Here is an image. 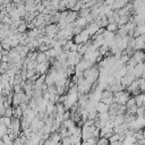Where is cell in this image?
I'll use <instances>...</instances> for the list:
<instances>
[{"mask_svg":"<svg viewBox=\"0 0 145 145\" xmlns=\"http://www.w3.org/2000/svg\"><path fill=\"white\" fill-rule=\"evenodd\" d=\"M135 104L137 106H144V102H145V95L143 93H139L137 95H135Z\"/></svg>","mask_w":145,"mask_h":145,"instance_id":"obj_6","label":"cell"},{"mask_svg":"<svg viewBox=\"0 0 145 145\" xmlns=\"http://www.w3.org/2000/svg\"><path fill=\"white\" fill-rule=\"evenodd\" d=\"M116 0H105V2H104V5H109V6H111L113 2H114Z\"/></svg>","mask_w":145,"mask_h":145,"instance_id":"obj_28","label":"cell"},{"mask_svg":"<svg viewBox=\"0 0 145 145\" xmlns=\"http://www.w3.org/2000/svg\"><path fill=\"white\" fill-rule=\"evenodd\" d=\"M82 29H83V28H80V27H76V26H74V28H72V35H77V34H79V33L82 32Z\"/></svg>","mask_w":145,"mask_h":145,"instance_id":"obj_22","label":"cell"},{"mask_svg":"<svg viewBox=\"0 0 145 145\" xmlns=\"http://www.w3.org/2000/svg\"><path fill=\"white\" fill-rule=\"evenodd\" d=\"M100 101H101V102H103V103H104V104H106V105H110V104L113 102V95H112V96H109V97L101 99Z\"/></svg>","mask_w":145,"mask_h":145,"instance_id":"obj_15","label":"cell"},{"mask_svg":"<svg viewBox=\"0 0 145 145\" xmlns=\"http://www.w3.org/2000/svg\"><path fill=\"white\" fill-rule=\"evenodd\" d=\"M135 114L136 117H144V106H137Z\"/></svg>","mask_w":145,"mask_h":145,"instance_id":"obj_16","label":"cell"},{"mask_svg":"<svg viewBox=\"0 0 145 145\" xmlns=\"http://www.w3.org/2000/svg\"><path fill=\"white\" fill-rule=\"evenodd\" d=\"M97 111L95 110V108L94 109H92V110H89L88 112H87V119H93V120H95L96 118H97Z\"/></svg>","mask_w":145,"mask_h":145,"instance_id":"obj_13","label":"cell"},{"mask_svg":"<svg viewBox=\"0 0 145 145\" xmlns=\"http://www.w3.org/2000/svg\"><path fill=\"white\" fill-rule=\"evenodd\" d=\"M16 29H17V33H25V32H27V27H26V23L24 22V23H22V24H19V25H18V27H17Z\"/></svg>","mask_w":145,"mask_h":145,"instance_id":"obj_14","label":"cell"},{"mask_svg":"<svg viewBox=\"0 0 145 145\" xmlns=\"http://www.w3.org/2000/svg\"><path fill=\"white\" fill-rule=\"evenodd\" d=\"M1 48H2V50H6V51H9L11 49L9 43H1Z\"/></svg>","mask_w":145,"mask_h":145,"instance_id":"obj_23","label":"cell"},{"mask_svg":"<svg viewBox=\"0 0 145 145\" xmlns=\"http://www.w3.org/2000/svg\"><path fill=\"white\" fill-rule=\"evenodd\" d=\"M45 113L49 116V114H52V113H56V104L52 103V102H48L46 103V106H45Z\"/></svg>","mask_w":145,"mask_h":145,"instance_id":"obj_8","label":"cell"},{"mask_svg":"<svg viewBox=\"0 0 145 145\" xmlns=\"http://www.w3.org/2000/svg\"><path fill=\"white\" fill-rule=\"evenodd\" d=\"M125 5H126L125 0H116V1L111 5V9H112V10H118V9L122 8Z\"/></svg>","mask_w":145,"mask_h":145,"instance_id":"obj_10","label":"cell"},{"mask_svg":"<svg viewBox=\"0 0 145 145\" xmlns=\"http://www.w3.org/2000/svg\"><path fill=\"white\" fill-rule=\"evenodd\" d=\"M136 143H137L138 145H144V144H145V139H144V138H140V139H137V140H136Z\"/></svg>","mask_w":145,"mask_h":145,"instance_id":"obj_26","label":"cell"},{"mask_svg":"<svg viewBox=\"0 0 145 145\" xmlns=\"http://www.w3.org/2000/svg\"><path fill=\"white\" fill-rule=\"evenodd\" d=\"M145 33V27H144V24H139V25H136L135 28H134V33H133V36L136 37V36H139L142 34Z\"/></svg>","mask_w":145,"mask_h":145,"instance_id":"obj_5","label":"cell"},{"mask_svg":"<svg viewBox=\"0 0 145 145\" xmlns=\"http://www.w3.org/2000/svg\"><path fill=\"white\" fill-rule=\"evenodd\" d=\"M49 66H50L49 60H45V61H43V62H40V63H37V65L35 66V71L39 72L40 75L45 74V72L49 70Z\"/></svg>","mask_w":145,"mask_h":145,"instance_id":"obj_3","label":"cell"},{"mask_svg":"<svg viewBox=\"0 0 145 145\" xmlns=\"http://www.w3.org/2000/svg\"><path fill=\"white\" fill-rule=\"evenodd\" d=\"M12 118H22L23 117V111H22V109L19 108V105H17V106H12V116H11Z\"/></svg>","mask_w":145,"mask_h":145,"instance_id":"obj_9","label":"cell"},{"mask_svg":"<svg viewBox=\"0 0 145 145\" xmlns=\"http://www.w3.org/2000/svg\"><path fill=\"white\" fill-rule=\"evenodd\" d=\"M131 58L134 59V61L136 63L143 62V60H144V52H143V50H135L134 53L131 54Z\"/></svg>","mask_w":145,"mask_h":145,"instance_id":"obj_4","label":"cell"},{"mask_svg":"<svg viewBox=\"0 0 145 145\" xmlns=\"http://www.w3.org/2000/svg\"><path fill=\"white\" fill-rule=\"evenodd\" d=\"M3 125L8 128L11 126V117H5L3 116Z\"/></svg>","mask_w":145,"mask_h":145,"instance_id":"obj_17","label":"cell"},{"mask_svg":"<svg viewBox=\"0 0 145 145\" xmlns=\"http://www.w3.org/2000/svg\"><path fill=\"white\" fill-rule=\"evenodd\" d=\"M109 145H122V143L119 140H116V142H110Z\"/></svg>","mask_w":145,"mask_h":145,"instance_id":"obj_27","label":"cell"},{"mask_svg":"<svg viewBox=\"0 0 145 145\" xmlns=\"http://www.w3.org/2000/svg\"><path fill=\"white\" fill-rule=\"evenodd\" d=\"M61 145H71L70 139H69V136H68V137H62V138H61Z\"/></svg>","mask_w":145,"mask_h":145,"instance_id":"obj_20","label":"cell"},{"mask_svg":"<svg viewBox=\"0 0 145 145\" xmlns=\"http://www.w3.org/2000/svg\"><path fill=\"white\" fill-rule=\"evenodd\" d=\"M7 134V127L3 123H0V136Z\"/></svg>","mask_w":145,"mask_h":145,"instance_id":"obj_21","label":"cell"},{"mask_svg":"<svg viewBox=\"0 0 145 145\" xmlns=\"http://www.w3.org/2000/svg\"><path fill=\"white\" fill-rule=\"evenodd\" d=\"M108 109H109V105L104 104V103L101 102V101L95 104V110L97 111V113H100V112H105V111H108Z\"/></svg>","mask_w":145,"mask_h":145,"instance_id":"obj_7","label":"cell"},{"mask_svg":"<svg viewBox=\"0 0 145 145\" xmlns=\"http://www.w3.org/2000/svg\"><path fill=\"white\" fill-rule=\"evenodd\" d=\"M77 45H78V44L74 42V43L70 45V49H69V51H77Z\"/></svg>","mask_w":145,"mask_h":145,"instance_id":"obj_24","label":"cell"},{"mask_svg":"<svg viewBox=\"0 0 145 145\" xmlns=\"http://www.w3.org/2000/svg\"><path fill=\"white\" fill-rule=\"evenodd\" d=\"M45 60H48L45 53H44V52H37V56H36L35 61H36L37 63H40V62H43V61H45Z\"/></svg>","mask_w":145,"mask_h":145,"instance_id":"obj_12","label":"cell"},{"mask_svg":"<svg viewBox=\"0 0 145 145\" xmlns=\"http://www.w3.org/2000/svg\"><path fill=\"white\" fill-rule=\"evenodd\" d=\"M105 29L106 31H109V32H117V29H118V25H117V23H108V25L105 26Z\"/></svg>","mask_w":145,"mask_h":145,"instance_id":"obj_11","label":"cell"},{"mask_svg":"<svg viewBox=\"0 0 145 145\" xmlns=\"http://www.w3.org/2000/svg\"><path fill=\"white\" fill-rule=\"evenodd\" d=\"M72 41H74L75 43H77V44H79V43H86V42H88V41H89V35H88V33H87L86 28H83V29H82V32H80L79 34H77V35H74V37H72Z\"/></svg>","mask_w":145,"mask_h":145,"instance_id":"obj_1","label":"cell"},{"mask_svg":"<svg viewBox=\"0 0 145 145\" xmlns=\"http://www.w3.org/2000/svg\"><path fill=\"white\" fill-rule=\"evenodd\" d=\"M11 129H12V134L18 136L19 133L22 131L20 129V119L19 118H12L11 117Z\"/></svg>","mask_w":145,"mask_h":145,"instance_id":"obj_2","label":"cell"},{"mask_svg":"<svg viewBox=\"0 0 145 145\" xmlns=\"http://www.w3.org/2000/svg\"><path fill=\"white\" fill-rule=\"evenodd\" d=\"M3 116H5V117H11V116H12V106H11V105L5 110V114H3Z\"/></svg>","mask_w":145,"mask_h":145,"instance_id":"obj_18","label":"cell"},{"mask_svg":"<svg viewBox=\"0 0 145 145\" xmlns=\"http://www.w3.org/2000/svg\"><path fill=\"white\" fill-rule=\"evenodd\" d=\"M96 140H97L96 138H94V137L91 136V137H88V138L86 139V143H87L88 145H95V144H96Z\"/></svg>","mask_w":145,"mask_h":145,"instance_id":"obj_19","label":"cell"},{"mask_svg":"<svg viewBox=\"0 0 145 145\" xmlns=\"http://www.w3.org/2000/svg\"><path fill=\"white\" fill-rule=\"evenodd\" d=\"M5 110H6V108L3 106L2 103H0V117H2L5 114Z\"/></svg>","mask_w":145,"mask_h":145,"instance_id":"obj_25","label":"cell"}]
</instances>
